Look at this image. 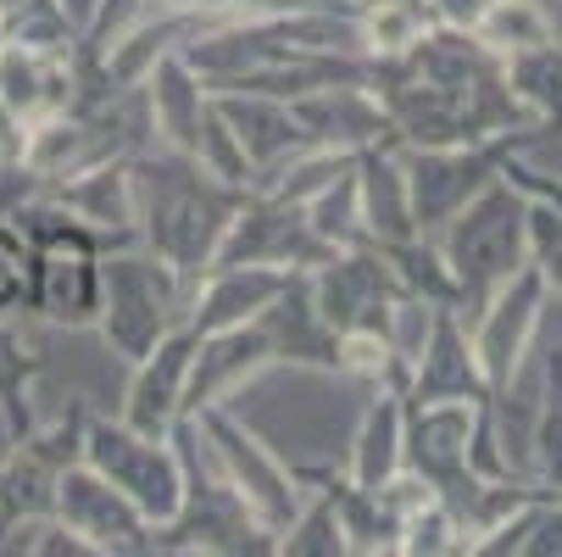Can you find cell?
<instances>
[{
	"instance_id": "cell-7",
	"label": "cell",
	"mask_w": 562,
	"mask_h": 557,
	"mask_svg": "<svg viewBox=\"0 0 562 557\" xmlns=\"http://www.w3.org/2000/svg\"><path fill=\"white\" fill-rule=\"evenodd\" d=\"M324 257H335V246L312 229L306 207L246 196L239 212L228 218V229H223L212 268H284L290 274V268H317Z\"/></svg>"
},
{
	"instance_id": "cell-18",
	"label": "cell",
	"mask_w": 562,
	"mask_h": 557,
	"mask_svg": "<svg viewBox=\"0 0 562 557\" xmlns=\"http://www.w3.org/2000/svg\"><path fill=\"white\" fill-rule=\"evenodd\" d=\"M145 101H150L156 145L195 156V140H201V118H206V107H212V90H206V78H201L179 51L162 56V62L145 73Z\"/></svg>"
},
{
	"instance_id": "cell-14",
	"label": "cell",
	"mask_w": 562,
	"mask_h": 557,
	"mask_svg": "<svg viewBox=\"0 0 562 557\" xmlns=\"http://www.w3.org/2000/svg\"><path fill=\"white\" fill-rule=\"evenodd\" d=\"M257 324L273 346V363H306V368H340V335L312 301L306 268L284 279V290L257 312Z\"/></svg>"
},
{
	"instance_id": "cell-33",
	"label": "cell",
	"mask_w": 562,
	"mask_h": 557,
	"mask_svg": "<svg viewBox=\"0 0 562 557\" xmlns=\"http://www.w3.org/2000/svg\"><path fill=\"white\" fill-rule=\"evenodd\" d=\"M0 51H7V18H0Z\"/></svg>"
},
{
	"instance_id": "cell-20",
	"label": "cell",
	"mask_w": 562,
	"mask_h": 557,
	"mask_svg": "<svg viewBox=\"0 0 562 557\" xmlns=\"http://www.w3.org/2000/svg\"><path fill=\"white\" fill-rule=\"evenodd\" d=\"M290 274L284 268H212L201 279V290H195L190 330L195 335H212V330H228V324H251V318L284 290Z\"/></svg>"
},
{
	"instance_id": "cell-29",
	"label": "cell",
	"mask_w": 562,
	"mask_h": 557,
	"mask_svg": "<svg viewBox=\"0 0 562 557\" xmlns=\"http://www.w3.org/2000/svg\"><path fill=\"white\" fill-rule=\"evenodd\" d=\"M29 279H34V246L0 218V312L29 307Z\"/></svg>"
},
{
	"instance_id": "cell-10",
	"label": "cell",
	"mask_w": 562,
	"mask_h": 557,
	"mask_svg": "<svg viewBox=\"0 0 562 557\" xmlns=\"http://www.w3.org/2000/svg\"><path fill=\"white\" fill-rule=\"evenodd\" d=\"M540 307H546V279H540V268L524 263V268L491 296V307L468 324L473 363H479V374H485L491 390H502L507 374L518 368V357L529 352L535 324H540Z\"/></svg>"
},
{
	"instance_id": "cell-21",
	"label": "cell",
	"mask_w": 562,
	"mask_h": 557,
	"mask_svg": "<svg viewBox=\"0 0 562 557\" xmlns=\"http://www.w3.org/2000/svg\"><path fill=\"white\" fill-rule=\"evenodd\" d=\"M401 441H407V396L373 390V402L351 441V486L379 491L390 474H401Z\"/></svg>"
},
{
	"instance_id": "cell-28",
	"label": "cell",
	"mask_w": 562,
	"mask_h": 557,
	"mask_svg": "<svg viewBox=\"0 0 562 557\" xmlns=\"http://www.w3.org/2000/svg\"><path fill=\"white\" fill-rule=\"evenodd\" d=\"M145 12H150V0H95V12H90L85 34H78V56H85V62H101Z\"/></svg>"
},
{
	"instance_id": "cell-16",
	"label": "cell",
	"mask_w": 562,
	"mask_h": 557,
	"mask_svg": "<svg viewBox=\"0 0 562 557\" xmlns=\"http://www.w3.org/2000/svg\"><path fill=\"white\" fill-rule=\"evenodd\" d=\"M407 402H491V385L479 374L468 330L451 307H440V318H435V335H429V346L413 368Z\"/></svg>"
},
{
	"instance_id": "cell-11",
	"label": "cell",
	"mask_w": 562,
	"mask_h": 557,
	"mask_svg": "<svg viewBox=\"0 0 562 557\" xmlns=\"http://www.w3.org/2000/svg\"><path fill=\"white\" fill-rule=\"evenodd\" d=\"M201 335L190 324H173L162 341L150 346V357L134 363V385L123 402V424H134L139 435H168L173 419L184 413V385H190V363H195Z\"/></svg>"
},
{
	"instance_id": "cell-15",
	"label": "cell",
	"mask_w": 562,
	"mask_h": 557,
	"mask_svg": "<svg viewBox=\"0 0 562 557\" xmlns=\"http://www.w3.org/2000/svg\"><path fill=\"white\" fill-rule=\"evenodd\" d=\"M273 363V346L262 335V324H228V330H212L201 335L195 346V363H190V385H184V413H201V408H217L239 390V379H251Z\"/></svg>"
},
{
	"instance_id": "cell-31",
	"label": "cell",
	"mask_w": 562,
	"mask_h": 557,
	"mask_svg": "<svg viewBox=\"0 0 562 557\" xmlns=\"http://www.w3.org/2000/svg\"><path fill=\"white\" fill-rule=\"evenodd\" d=\"M485 7H491V0H424L429 23H440V29H468V34H473L479 18H485Z\"/></svg>"
},
{
	"instance_id": "cell-13",
	"label": "cell",
	"mask_w": 562,
	"mask_h": 557,
	"mask_svg": "<svg viewBox=\"0 0 562 557\" xmlns=\"http://www.w3.org/2000/svg\"><path fill=\"white\" fill-rule=\"evenodd\" d=\"M29 307L61 330H90L101 318V252H90V246H34Z\"/></svg>"
},
{
	"instance_id": "cell-8",
	"label": "cell",
	"mask_w": 562,
	"mask_h": 557,
	"mask_svg": "<svg viewBox=\"0 0 562 557\" xmlns=\"http://www.w3.org/2000/svg\"><path fill=\"white\" fill-rule=\"evenodd\" d=\"M50 513H56L78 541H85L95 557L156 552L150 519H145L112 480H101V474H95L85 457H72V463L56 474V486H50Z\"/></svg>"
},
{
	"instance_id": "cell-12",
	"label": "cell",
	"mask_w": 562,
	"mask_h": 557,
	"mask_svg": "<svg viewBox=\"0 0 562 557\" xmlns=\"http://www.w3.org/2000/svg\"><path fill=\"white\" fill-rule=\"evenodd\" d=\"M306 140L312 145H329V151H351L362 156L368 145H384V140H401L384 101L373 96V85H324V90H306L290 101Z\"/></svg>"
},
{
	"instance_id": "cell-26",
	"label": "cell",
	"mask_w": 562,
	"mask_h": 557,
	"mask_svg": "<svg viewBox=\"0 0 562 557\" xmlns=\"http://www.w3.org/2000/svg\"><path fill=\"white\" fill-rule=\"evenodd\" d=\"M279 552H290V557H346V530H340V513L324 491H306V508L279 535Z\"/></svg>"
},
{
	"instance_id": "cell-5",
	"label": "cell",
	"mask_w": 562,
	"mask_h": 557,
	"mask_svg": "<svg viewBox=\"0 0 562 557\" xmlns=\"http://www.w3.org/2000/svg\"><path fill=\"white\" fill-rule=\"evenodd\" d=\"M524 134L479 140V145H401V168H407L413 223L418 234H440L479 190L502 174V156L518 151Z\"/></svg>"
},
{
	"instance_id": "cell-1",
	"label": "cell",
	"mask_w": 562,
	"mask_h": 557,
	"mask_svg": "<svg viewBox=\"0 0 562 557\" xmlns=\"http://www.w3.org/2000/svg\"><path fill=\"white\" fill-rule=\"evenodd\" d=\"M134 190H139V246H150L184 285L201 290L246 190L217 185L195 156L168 145H150L134 156Z\"/></svg>"
},
{
	"instance_id": "cell-27",
	"label": "cell",
	"mask_w": 562,
	"mask_h": 557,
	"mask_svg": "<svg viewBox=\"0 0 562 557\" xmlns=\"http://www.w3.org/2000/svg\"><path fill=\"white\" fill-rule=\"evenodd\" d=\"M195 163L217 179V185H234V190H246L251 196V179H257V168H251V156L239 151V140H234V129L223 123V112H217V101L206 107V118H201V140H195Z\"/></svg>"
},
{
	"instance_id": "cell-32",
	"label": "cell",
	"mask_w": 562,
	"mask_h": 557,
	"mask_svg": "<svg viewBox=\"0 0 562 557\" xmlns=\"http://www.w3.org/2000/svg\"><path fill=\"white\" fill-rule=\"evenodd\" d=\"M56 7H61V18H67L78 34H85V23H90V12H95V0H56Z\"/></svg>"
},
{
	"instance_id": "cell-30",
	"label": "cell",
	"mask_w": 562,
	"mask_h": 557,
	"mask_svg": "<svg viewBox=\"0 0 562 557\" xmlns=\"http://www.w3.org/2000/svg\"><path fill=\"white\" fill-rule=\"evenodd\" d=\"M34 190H45L40 174H34L29 163H7V156H0V218H12Z\"/></svg>"
},
{
	"instance_id": "cell-4",
	"label": "cell",
	"mask_w": 562,
	"mask_h": 557,
	"mask_svg": "<svg viewBox=\"0 0 562 557\" xmlns=\"http://www.w3.org/2000/svg\"><path fill=\"white\" fill-rule=\"evenodd\" d=\"M101 480H112L145 519L150 530H162L184 508V474L168 446V435H139L123 419H85V446H78Z\"/></svg>"
},
{
	"instance_id": "cell-22",
	"label": "cell",
	"mask_w": 562,
	"mask_h": 557,
	"mask_svg": "<svg viewBox=\"0 0 562 557\" xmlns=\"http://www.w3.org/2000/svg\"><path fill=\"white\" fill-rule=\"evenodd\" d=\"M507 85L513 96L524 101L535 134H562V45H540V51H524V56H507Z\"/></svg>"
},
{
	"instance_id": "cell-2",
	"label": "cell",
	"mask_w": 562,
	"mask_h": 557,
	"mask_svg": "<svg viewBox=\"0 0 562 557\" xmlns=\"http://www.w3.org/2000/svg\"><path fill=\"white\" fill-rule=\"evenodd\" d=\"M435 241V234H429ZM440 257L457 279V318L462 330L491 307V296L524 268L529 257V196L513 179H491L446 229H440Z\"/></svg>"
},
{
	"instance_id": "cell-19",
	"label": "cell",
	"mask_w": 562,
	"mask_h": 557,
	"mask_svg": "<svg viewBox=\"0 0 562 557\" xmlns=\"http://www.w3.org/2000/svg\"><path fill=\"white\" fill-rule=\"evenodd\" d=\"M357 196H362V223L373 234V246L413 241V196H407V168H401V140L368 145L357 156Z\"/></svg>"
},
{
	"instance_id": "cell-3",
	"label": "cell",
	"mask_w": 562,
	"mask_h": 557,
	"mask_svg": "<svg viewBox=\"0 0 562 557\" xmlns=\"http://www.w3.org/2000/svg\"><path fill=\"white\" fill-rule=\"evenodd\" d=\"M195 285H184L150 246L101 252V341L134 368L173 324H190Z\"/></svg>"
},
{
	"instance_id": "cell-9",
	"label": "cell",
	"mask_w": 562,
	"mask_h": 557,
	"mask_svg": "<svg viewBox=\"0 0 562 557\" xmlns=\"http://www.w3.org/2000/svg\"><path fill=\"white\" fill-rule=\"evenodd\" d=\"M306 279H312L317 312L335 324V335H346V330H384L390 307L401 296V279H395V268L384 263L379 246H346V252L324 257L317 268H306Z\"/></svg>"
},
{
	"instance_id": "cell-17",
	"label": "cell",
	"mask_w": 562,
	"mask_h": 557,
	"mask_svg": "<svg viewBox=\"0 0 562 557\" xmlns=\"http://www.w3.org/2000/svg\"><path fill=\"white\" fill-rule=\"evenodd\" d=\"M212 101H217L223 123L234 129L239 151L251 156V168H257V174L273 168V163H284L290 151L312 145L306 129H301V118H295V107L279 101V96H257V90H212Z\"/></svg>"
},
{
	"instance_id": "cell-34",
	"label": "cell",
	"mask_w": 562,
	"mask_h": 557,
	"mask_svg": "<svg viewBox=\"0 0 562 557\" xmlns=\"http://www.w3.org/2000/svg\"><path fill=\"white\" fill-rule=\"evenodd\" d=\"M7 452H12V446H7V441H0V457H7Z\"/></svg>"
},
{
	"instance_id": "cell-25",
	"label": "cell",
	"mask_w": 562,
	"mask_h": 557,
	"mask_svg": "<svg viewBox=\"0 0 562 557\" xmlns=\"http://www.w3.org/2000/svg\"><path fill=\"white\" fill-rule=\"evenodd\" d=\"M306 218H312V229L324 234L335 252H346V246H373V234H368V223H362V196H357V163H351L335 185H324V190L306 201Z\"/></svg>"
},
{
	"instance_id": "cell-23",
	"label": "cell",
	"mask_w": 562,
	"mask_h": 557,
	"mask_svg": "<svg viewBox=\"0 0 562 557\" xmlns=\"http://www.w3.org/2000/svg\"><path fill=\"white\" fill-rule=\"evenodd\" d=\"M473 40L485 45L491 56H524V51H540L557 40V23L540 0H491L485 18L473 23Z\"/></svg>"
},
{
	"instance_id": "cell-24",
	"label": "cell",
	"mask_w": 562,
	"mask_h": 557,
	"mask_svg": "<svg viewBox=\"0 0 562 557\" xmlns=\"http://www.w3.org/2000/svg\"><path fill=\"white\" fill-rule=\"evenodd\" d=\"M357 23H362V51H368V62H390V56H401V51H413V45L435 29L429 12H424V0H362Z\"/></svg>"
},
{
	"instance_id": "cell-6",
	"label": "cell",
	"mask_w": 562,
	"mask_h": 557,
	"mask_svg": "<svg viewBox=\"0 0 562 557\" xmlns=\"http://www.w3.org/2000/svg\"><path fill=\"white\" fill-rule=\"evenodd\" d=\"M195 419H201V430H206V441H212V452H217L223 474L234 480V491L246 497V508L262 519V530L284 535V530L295 524V513L306 508L301 480H295V474L273 457V446H268L257 430H246V424H239V419L228 413V402L201 408Z\"/></svg>"
}]
</instances>
